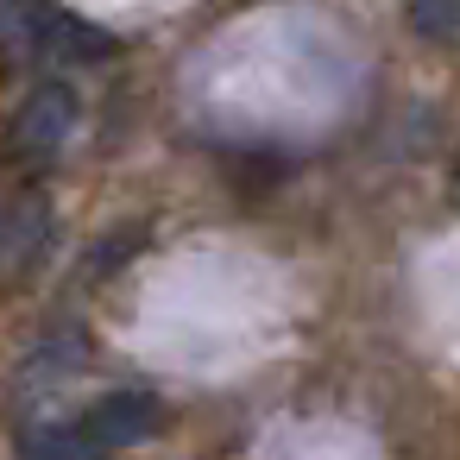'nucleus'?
Here are the masks:
<instances>
[{"instance_id": "1", "label": "nucleus", "mask_w": 460, "mask_h": 460, "mask_svg": "<svg viewBox=\"0 0 460 460\" xmlns=\"http://www.w3.org/2000/svg\"><path fill=\"white\" fill-rule=\"evenodd\" d=\"M0 32L26 58H108V39L45 0H0Z\"/></svg>"}, {"instance_id": "2", "label": "nucleus", "mask_w": 460, "mask_h": 460, "mask_svg": "<svg viewBox=\"0 0 460 460\" xmlns=\"http://www.w3.org/2000/svg\"><path fill=\"white\" fill-rule=\"evenodd\" d=\"M51 240H58V208L39 183L13 190L0 202V284H26L45 259H51Z\"/></svg>"}, {"instance_id": "3", "label": "nucleus", "mask_w": 460, "mask_h": 460, "mask_svg": "<svg viewBox=\"0 0 460 460\" xmlns=\"http://www.w3.org/2000/svg\"><path fill=\"white\" fill-rule=\"evenodd\" d=\"M70 133H76V95H70L64 83H45V89H32V95L20 102L7 146H13L20 164H51V158L70 146Z\"/></svg>"}, {"instance_id": "4", "label": "nucleus", "mask_w": 460, "mask_h": 460, "mask_svg": "<svg viewBox=\"0 0 460 460\" xmlns=\"http://www.w3.org/2000/svg\"><path fill=\"white\" fill-rule=\"evenodd\" d=\"M158 422H164V403L152 397V391H108L76 429H83V441L95 447V460L102 454H120V447H139V441H152L158 435Z\"/></svg>"}, {"instance_id": "5", "label": "nucleus", "mask_w": 460, "mask_h": 460, "mask_svg": "<svg viewBox=\"0 0 460 460\" xmlns=\"http://www.w3.org/2000/svg\"><path fill=\"white\" fill-rule=\"evenodd\" d=\"M20 460H95V447L83 441L76 422H39L20 435Z\"/></svg>"}, {"instance_id": "6", "label": "nucleus", "mask_w": 460, "mask_h": 460, "mask_svg": "<svg viewBox=\"0 0 460 460\" xmlns=\"http://www.w3.org/2000/svg\"><path fill=\"white\" fill-rule=\"evenodd\" d=\"M454 13H460V0H416V26L422 32H447Z\"/></svg>"}]
</instances>
